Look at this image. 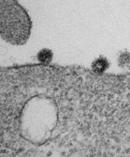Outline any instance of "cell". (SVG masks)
Masks as SVG:
<instances>
[{"mask_svg": "<svg viewBox=\"0 0 130 157\" xmlns=\"http://www.w3.org/2000/svg\"><path fill=\"white\" fill-rule=\"evenodd\" d=\"M32 21L26 10L16 0L0 1V32L6 42L22 45L30 38Z\"/></svg>", "mask_w": 130, "mask_h": 157, "instance_id": "1", "label": "cell"}, {"mask_svg": "<svg viewBox=\"0 0 130 157\" xmlns=\"http://www.w3.org/2000/svg\"><path fill=\"white\" fill-rule=\"evenodd\" d=\"M109 67L110 63L109 60L103 55L95 59L91 64L92 72L98 75H103Z\"/></svg>", "mask_w": 130, "mask_h": 157, "instance_id": "2", "label": "cell"}, {"mask_svg": "<svg viewBox=\"0 0 130 157\" xmlns=\"http://www.w3.org/2000/svg\"><path fill=\"white\" fill-rule=\"evenodd\" d=\"M54 53L49 48H43L40 50L37 54V59L40 64L48 65L53 59Z\"/></svg>", "mask_w": 130, "mask_h": 157, "instance_id": "3", "label": "cell"}, {"mask_svg": "<svg viewBox=\"0 0 130 157\" xmlns=\"http://www.w3.org/2000/svg\"><path fill=\"white\" fill-rule=\"evenodd\" d=\"M117 64L121 68L128 66L130 64V52L126 50L121 51L118 54Z\"/></svg>", "mask_w": 130, "mask_h": 157, "instance_id": "4", "label": "cell"}, {"mask_svg": "<svg viewBox=\"0 0 130 157\" xmlns=\"http://www.w3.org/2000/svg\"><path fill=\"white\" fill-rule=\"evenodd\" d=\"M111 93H112V89H111ZM111 98H112V94H111ZM113 98H111V103L114 102V100H112Z\"/></svg>", "mask_w": 130, "mask_h": 157, "instance_id": "5", "label": "cell"}]
</instances>
